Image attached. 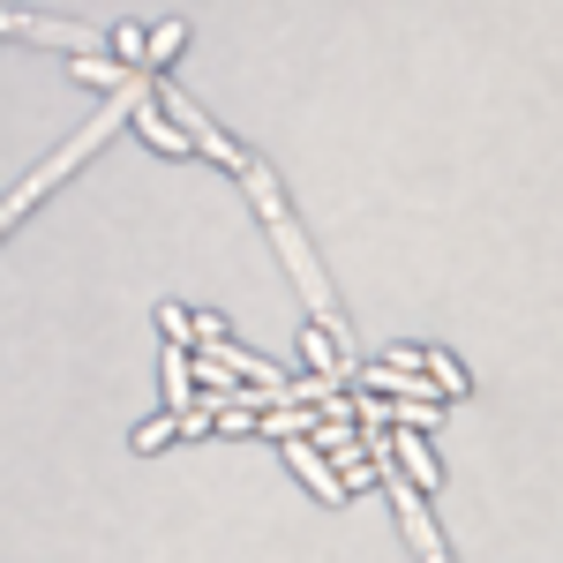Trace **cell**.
Returning a JSON list of instances; mask_svg holds the SVG:
<instances>
[{
	"label": "cell",
	"instance_id": "277c9868",
	"mask_svg": "<svg viewBox=\"0 0 563 563\" xmlns=\"http://www.w3.org/2000/svg\"><path fill=\"white\" fill-rule=\"evenodd\" d=\"M129 121H135V129H143V143H158V151H174V158H180V151H188V135H180L174 121H158V98H151V90H143V98H135V106H129Z\"/></svg>",
	"mask_w": 563,
	"mask_h": 563
},
{
	"label": "cell",
	"instance_id": "6da1fadb",
	"mask_svg": "<svg viewBox=\"0 0 563 563\" xmlns=\"http://www.w3.org/2000/svg\"><path fill=\"white\" fill-rule=\"evenodd\" d=\"M249 196H256V211H263V225H271V241H278L286 271L301 278V301H308V316H316V331H331V346L353 353L346 323H339V301H331V278L316 271V256H308V241H301V225L286 218V196H278V180L263 174V166H249Z\"/></svg>",
	"mask_w": 563,
	"mask_h": 563
},
{
	"label": "cell",
	"instance_id": "8fae6325",
	"mask_svg": "<svg viewBox=\"0 0 563 563\" xmlns=\"http://www.w3.org/2000/svg\"><path fill=\"white\" fill-rule=\"evenodd\" d=\"M158 323H166V339H180V346H188V339H196V323H188V316H180V301H166V308H158Z\"/></svg>",
	"mask_w": 563,
	"mask_h": 563
},
{
	"label": "cell",
	"instance_id": "52a82bcc",
	"mask_svg": "<svg viewBox=\"0 0 563 563\" xmlns=\"http://www.w3.org/2000/svg\"><path fill=\"white\" fill-rule=\"evenodd\" d=\"M421 368H429V384L443 390V398H459V390H466V368H459L451 353H421Z\"/></svg>",
	"mask_w": 563,
	"mask_h": 563
},
{
	"label": "cell",
	"instance_id": "30bf717a",
	"mask_svg": "<svg viewBox=\"0 0 563 563\" xmlns=\"http://www.w3.org/2000/svg\"><path fill=\"white\" fill-rule=\"evenodd\" d=\"M174 429H180V413H166V421H143V429H135V451H158Z\"/></svg>",
	"mask_w": 563,
	"mask_h": 563
},
{
	"label": "cell",
	"instance_id": "8992f818",
	"mask_svg": "<svg viewBox=\"0 0 563 563\" xmlns=\"http://www.w3.org/2000/svg\"><path fill=\"white\" fill-rule=\"evenodd\" d=\"M301 361H308V368H316V376H331V384L346 376V361L331 353V331H308V339H301Z\"/></svg>",
	"mask_w": 563,
	"mask_h": 563
},
{
	"label": "cell",
	"instance_id": "ba28073f",
	"mask_svg": "<svg viewBox=\"0 0 563 563\" xmlns=\"http://www.w3.org/2000/svg\"><path fill=\"white\" fill-rule=\"evenodd\" d=\"M166 398H174V413H188V353H180V339L166 353Z\"/></svg>",
	"mask_w": 563,
	"mask_h": 563
},
{
	"label": "cell",
	"instance_id": "3957f363",
	"mask_svg": "<svg viewBox=\"0 0 563 563\" xmlns=\"http://www.w3.org/2000/svg\"><path fill=\"white\" fill-rule=\"evenodd\" d=\"M286 466H294V474H301L308 488L323 496V504H346V496H353L346 481H339V466H331V459H323V451H316L308 435H286Z\"/></svg>",
	"mask_w": 563,
	"mask_h": 563
},
{
	"label": "cell",
	"instance_id": "9c48e42d",
	"mask_svg": "<svg viewBox=\"0 0 563 563\" xmlns=\"http://www.w3.org/2000/svg\"><path fill=\"white\" fill-rule=\"evenodd\" d=\"M180 38H188L180 23H166V31H151V45H143V68H158V60H174V53H180Z\"/></svg>",
	"mask_w": 563,
	"mask_h": 563
},
{
	"label": "cell",
	"instance_id": "7a4b0ae2",
	"mask_svg": "<svg viewBox=\"0 0 563 563\" xmlns=\"http://www.w3.org/2000/svg\"><path fill=\"white\" fill-rule=\"evenodd\" d=\"M368 459H376V474H384L390 504H398V519H406V541H413V556H443V541H435L429 511H421V488H413V481L390 466V443H384V435H376V451H368Z\"/></svg>",
	"mask_w": 563,
	"mask_h": 563
},
{
	"label": "cell",
	"instance_id": "5b68a950",
	"mask_svg": "<svg viewBox=\"0 0 563 563\" xmlns=\"http://www.w3.org/2000/svg\"><path fill=\"white\" fill-rule=\"evenodd\" d=\"M390 451H398V466H406V481H421V488H435V459H429V443H421V429H398L390 435Z\"/></svg>",
	"mask_w": 563,
	"mask_h": 563
}]
</instances>
